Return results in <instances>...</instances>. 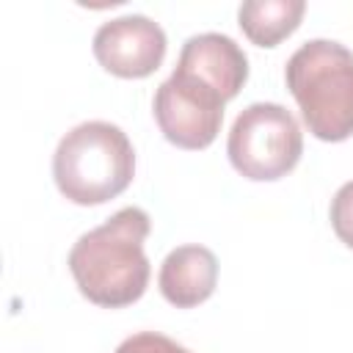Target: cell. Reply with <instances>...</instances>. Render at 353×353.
<instances>
[{
  "label": "cell",
  "mask_w": 353,
  "mask_h": 353,
  "mask_svg": "<svg viewBox=\"0 0 353 353\" xmlns=\"http://www.w3.org/2000/svg\"><path fill=\"white\" fill-rule=\"evenodd\" d=\"M149 229L152 221L141 207H124L102 226L80 234L69 251V270L83 298L105 309H121L146 292L152 268L143 240Z\"/></svg>",
  "instance_id": "cell-1"
},
{
  "label": "cell",
  "mask_w": 353,
  "mask_h": 353,
  "mask_svg": "<svg viewBox=\"0 0 353 353\" xmlns=\"http://www.w3.org/2000/svg\"><path fill=\"white\" fill-rule=\"evenodd\" d=\"M306 130L328 143L353 135V52L328 39L301 44L284 69Z\"/></svg>",
  "instance_id": "cell-2"
},
{
  "label": "cell",
  "mask_w": 353,
  "mask_h": 353,
  "mask_svg": "<svg viewBox=\"0 0 353 353\" xmlns=\"http://www.w3.org/2000/svg\"><path fill=\"white\" fill-rule=\"evenodd\" d=\"M52 176L72 204H105L124 193L135 176L132 143L110 121H83L58 141Z\"/></svg>",
  "instance_id": "cell-3"
},
{
  "label": "cell",
  "mask_w": 353,
  "mask_h": 353,
  "mask_svg": "<svg viewBox=\"0 0 353 353\" xmlns=\"http://www.w3.org/2000/svg\"><path fill=\"white\" fill-rule=\"evenodd\" d=\"M303 152V132L295 116L279 102H254L234 119L226 154L234 171L254 182L287 176Z\"/></svg>",
  "instance_id": "cell-4"
},
{
  "label": "cell",
  "mask_w": 353,
  "mask_h": 353,
  "mask_svg": "<svg viewBox=\"0 0 353 353\" xmlns=\"http://www.w3.org/2000/svg\"><path fill=\"white\" fill-rule=\"evenodd\" d=\"M223 99L196 77L174 72L160 83L152 110L160 132L179 149H207L223 121Z\"/></svg>",
  "instance_id": "cell-5"
},
{
  "label": "cell",
  "mask_w": 353,
  "mask_h": 353,
  "mask_svg": "<svg viewBox=\"0 0 353 353\" xmlns=\"http://www.w3.org/2000/svg\"><path fill=\"white\" fill-rule=\"evenodd\" d=\"M165 30L143 14H127L102 22L94 33V58L99 66L127 80L157 72L165 58Z\"/></svg>",
  "instance_id": "cell-6"
},
{
  "label": "cell",
  "mask_w": 353,
  "mask_h": 353,
  "mask_svg": "<svg viewBox=\"0 0 353 353\" xmlns=\"http://www.w3.org/2000/svg\"><path fill=\"white\" fill-rule=\"evenodd\" d=\"M210 85L223 102L234 99L248 80V58L240 44L223 33H199L182 44L176 69Z\"/></svg>",
  "instance_id": "cell-7"
},
{
  "label": "cell",
  "mask_w": 353,
  "mask_h": 353,
  "mask_svg": "<svg viewBox=\"0 0 353 353\" xmlns=\"http://www.w3.org/2000/svg\"><path fill=\"white\" fill-rule=\"evenodd\" d=\"M218 284V259L207 245H179L174 248L157 276L163 298L176 309H193L204 303Z\"/></svg>",
  "instance_id": "cell-8"
},
{
  "label": "cell",
  "mask_w": 353,
  "mask_h": 353,
  "mask_svg": "<svg viewBox=\"0 0 353 353\" xmlns=\"http://www.w3.org/2000/svg\"><path fill=\"white\" fill-rule=\"evenodd\" d=\"M303 0H248L240 6V30L256 47H276L303 19Z\"/></svg>",
  "instance_id": "cell-9"
},
{
  "label": "cell",
  "mask_w": 353,
  "mask_h": 353,
  "mask_svg": "<svg viewBox=\"0 0 353 353\" xmlns=\"http://www.w3.org/2000/svg\"><path fill=\"white\" fill-rule=\"evenodd\" d=\"M331 226L336 237L353 248V179L345 182L331 199Z\"/></svg>",
  "instance_id": "cell-10"
},
{
  "label": "cell",
  "mask_w": 353,
  "mask_h": 353,
  "mask_svg": "<svg viewBox=\"0 0 353 353\" xmlns=\"http://www.w3.org/2000/svg\"><path fill=\"white\" fill-rule=\"evenodd\" d=\"M116 353H190V350L176 345L174 339L157 334V331H141V334L127 336L116 347Z\"/></svg>",
  "instance_id": "cell-11"
}]
</instances>
